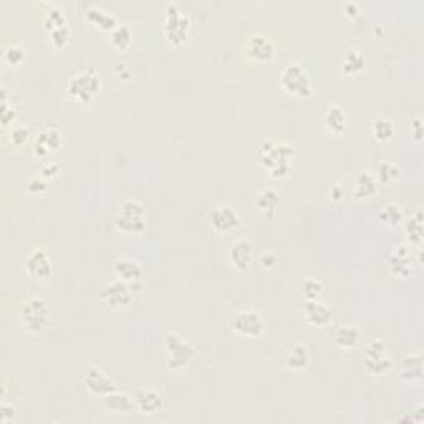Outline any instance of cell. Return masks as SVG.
I'll list each match as a JSON object with an SVG mask.
<instances>
[{
	"instance_id": "obj_1",
	"label": "cell",
	"mask_w": 424,
	"mask_h": 424,
	"mask_svg": "<svg viewBox=\"0 0 424 424\" xmlns=\"http://www.w3.org/2000/svg\"><path fill=\"white\" fill-rule=\"evenodd\" d=\"M52 309L47 298L40 295H30L22 302L20 306V322L25 330L32 333H42L50 323Z\"/></svg>"
},
{
	"instance_id": "obj_2",
	"label": "cell",
	"mask_w": 424,
	"mask_h": 424,
	"mask_svg": "<svg viewBox=\"0 0 424 424\" xmlns=\"http://www.w3.org/2000/svg\"><path fill=\"white\" fill-rule=\"evenodd\" d=\"M164 355H166V366L171 371H181L191 365L196 358L197 350L188 338L179 333L169 332L164 337Z\"/></svg>"
},
{
	"instance_id": "obj_3",
	"label": "cell",
	"mask_w": 424,
	"mask_h": 424,
	"mask_svg": "<svg viewBox=\"0 0 424 424\" xmlns=\"http://www.w3.org/2000/svg\"><path fill=\"white\" fill-rule=\"evenodd\" d=\"M163 30L164 37L171 45L179 47L188 40L189 30H191V17L181 9L175 2H169L164 7L163 15Z\"/></svg>"
},
{
	"instance_id": "obj_4",
	"label": "cell",
	"mask_w": 424,
	"mask_h": 424,
	"mask_svg": "<svg viewBox=\"0 0 424 424\" xmlns=\"http://www.w3.org/2000/svg\"><path fill=\"white\" fill-rule=\"evenodd\" d=\"M115 224L116 229L126 236H140L148 227L146 208L135 199L124 201L116 212Z\"/></svg>"
},
{
	"instance_id": "obj_5",
	"label": "cell",
	"mask_w": 424,
	"mask_h": 424,
	"mask_svg": "<svg viewBox=\"0 0 424 424\" xmlns=\"http://www.w3.org/2000/svg\"><path fill=\"white\" fill-rule=\"evenodd\" d=\"M282 90L295 98H309L313 93V82L309 71L300 63H289L280 74Z\"/></svg>"
},
{
	"instance_id": "obj_6",
	"label": "cell",
	"mask_w": 424,
	"mask_h": 424,
	"mask_svg": "<svg viewBox=\"0 0 424 424\" xmlns=\"http://www.w3.org/2000/svg\"><path fill=\"white\" fill-rule=\"evenodd\" d=\"M100 90H102V78L91 68L78 71L68 82V95L76 103L88 104L96 98Z\"/></svg>"
},
{
	"instance_id": "obj_7",
	"label": "cell",
	"mask_w": 424,
	"mask_h": 424,
	"mask_svg": "<svg viewBox=\"0 0 424 424\" xmlns=\"http://www.w3.org/2000/svg\"><path fill=\"white\" fill-rule=\"evenodd\" d=\"M416 265H421V249L410 244H399L388 257V267L399 278H410Z\"/></svg>"
},
{
	"instance_id": "obj_8",
	"label": "cell",
	"mask_w": 424,
	"mask_h": 424,
	"mask_svg": "<svg viewBox=\"0 0 424 424\" xmlns=\"http://www.w3.org/2000/svg\"><path fill=\"white\" fill-rule=\"evenodd\" d=\"M361 363L363 368L368 371L371 377H383L393 368V360H391L385 342L381 338H373L366 343Z\"/></svg>"
},
{
	"instance_id": "obj_9",
	"label": "cell",
	"mask_w": 424,
	"mask_h": 424,
	"mask_svg": "<svg viewBox=\"0 0 424 424\" xmlns=\"http://www.w3.org/2000/svg\"><path fill=\"white\" fill-rule=\"evenodd\" d=\"M140 284H131V282H124L121 278H113L110 284L102 290L103 302L113 310H123L128 309L129 305L135 302L136 293L140 292Z\"/></svg>"
},
{
	"instance_id": "obj_10",
	"label": "cell",
	"mask_w": 424,
	"mask_h": 424,
	"mask_svg": "<svg viewBox=\"0 0 424 424\" xmlns=\"http://www.w3.org/2000/svg\"><path fill=\"white\" fill-rule=\"evenodd\" d=\"M264 155H262L260 163L264 164L265 168L269 169L270 176L274 179H282L289 175L290 171V153H292V148L289 144H282V143H264Z\"/></svg>"
},
{
	"instance_id": "obj_11",
	"label": "cell",
	"mask_w": 424,
	"mask_h": 424,
	"mask_svg": "<svg viewBox=\"0 0 424 424\" xmlns=\"http://www.w3.org/2000/svg\"><path fill=\"white\" fill-rule=\"evenodd\" d=\"M43 27H45L48 37L55 47L62 48L67 45L68 38H70V25H68V20L58 5L48 3V10L43 17Z\"/></svg>"
},
{
	"instance_id": "obj_12",
	"label": "cell",
	"mask_w": 424,
	"mask_h": 424,
	"mask_svg": "<svg viewBox=\"0 0 424 424\" xmlns=\"http://www.w3.org/2000/svg\"><path fill=\"white\" fill-rule=\"evenodd\" d=\"M232 332L245 338H258L265 330V323L257 310H239L231 317Z\"/></svg>"
},
{
	"instance_id": "obj_13",
	"label": "cell",
	"mask_w": 424,
	"mask_h": 424,
	"mask_svg": "<svg viewBox=\"0 0 424 424\" xmlns=\"http://www.w3.org/2000/svg\"><path fill=\"white\" fill-rule=\"evenodd\" d=\"M83 383H85V388H87L88 393L96 398H104L110 393H113V391L118 390L115 379H113L107 371L98 368L96 365L88 366L87 371H85Z\"/></svg>"
},
{
	"instance_id": "obj_14",
	"label": "cell",
	"mask_w": 424,
	"mask_h": 424,
	"mask_svg": "<svg viewBox=\"0 0 424 424\" xmlns=\"http://www.w3.org/2000/svg\"><path fill=\"white\" fill-rule=\"evenodd\" d=\"M209 222L214 227V231L225 234L236 231L241 225V216L232 205L229 204H217L214 205L209 212Z\"/></svg>"
},
{
	"instance_id": "obj_15",
	"label": "cell",
	"mask_w": 424,
	"mask_h": 424,
	"mask_svg": "<svg viewBox=\"0 0 424 424\" xmlns=\"http://www.w3.org/2000/svg\"><path fill=\"white\" fill-rule=\"evenodd\" d=\"M245 52L249 58L258 63H267L276 56V43L265 34H254L245 43Z\"/></svg>"
},
{
	"instance_id": "obj_16",
	"label": "cell",
	"mask_w": 424,
	"mask_h": 424,
	"mask_svg": "<svg viewBox=\"0 0 424 424\" xmlns=\"http://www.w3.org/2000/svg\"><path fill=\"white\" fill-rule=\"evenodd\" d=\"M131 397L133 401H135V408L143 414H157L159 411H163L164 408L163 397H161L156 390H153V388H138V390H135V393H133Z\"/></svg>"
},
{
	"instance_id": "obj_17",
	"label": "cell",
	"mask_w": 424,
	"mask_h": 424,
	"mask_svg": "<svg viewBox=\"0 0 424 424\" xmlns=\"http://www.w3.org/2000/svg\"><path fill=\"white\" fill-rule=\"evenodd\" d=\"M27 272L30 274L32 278L35 280H45V278H50L52 274H54V265H52L50 257L45 250L42 249H35L28 254L27 257Z\"/></svg>"
},
{
	"instance_id": "obj_18",
	"label": "cell",
	"mask_w": 424,
	"mask_h": 424,
	"mask_svg": "<svg viewBox=\"0 0 424 424\" xmlns=\"http://www.w3.org/2000/svg\"><path fill=\"white\" fill-rule=\"evenodd\" d=\"M399 378H401V381L410 383V385H419L423 381L424 368L421 351L410 353L403 358L401 363H399Z\"/></svg>"
},
{
	"instance_id": "obj_19",
	"label": "cell",
	"mask_w": 424,
	"mask_h": 424,
	"mask_svg": "<svg viewBox=\"0 0 424 424\" xmlns=\"http://www.w3.org/2000/svg\"><path fill=\"white\" fill-rule=\"evenodd\" d=\"M113 274L116 278L131 284H140L143 278V267L136 258L131 257H116L111 264Z\"/></svg>"
},
{
	"instance_id": "obj_20",
	"label": "cell",
	"mask_w": 424,
	"mask_h": 424,
	"mask_svg": "<svg viewBox=\"0 0 424 424\" xmlns=\"http://www.w3.org/2000/svg\"><path fill=\"white\" fill-rule=\"evenodd\" d=\"M62 146V135L56 128H47L38 133L34 143V151L38 157H48Z\"/></svg>"
},
{
	"instance_id": "obj_21",
	"label": "cell",
	"mask_w": 424,
	"mask_h": 424,
	"mask_svg": "<svg viewBox=\"0 0 424 424\" xmlns=\"http://www.w3.org/2000/svg\"><path fill=\"white\" fill-rule=\"evenodd\" d=\"M229 260L241 272H245L254 260V247L249 241L237 239L229 247Z\"/></svg>"
},
{
	"instance_id": "obj_22",
	"label": "cell",
	"mask_w": 424,
	"mask_h": 424,
	"mask_svg": "<svg viewBox=\"0 0 424 424\" xmlns=\"http://www.w3.org/2000/svg\"><path fill=\"white\" fill-rule=\"evenodd\" d=\"M305 317L306 322L317 328H323V326L330 325L332 322V310L328 309L323 302L315 298V300H306L305 304Z\"/></svg>"
},
{
	"instance_id": "obj_23",
	"label": "cell",
	"mask_w": 424,
	"mask_h": 424,
	"mask_svg": "<svg viewBox=\"0 0 424 424\" xmlns=\"http://www.w3.org/2000/svg\"><path fill=\"white\" fill-rule=\"evenodd\" d=\"M360 340H361V333L357 325L345 323V325H340L337 330H335L333 343L340 350L357 348V346L360 345Z\"/></svg>"
},
{
	"instance_id": "obj_24",
	"label": "cell",
	"mask_w": 424,
	"mask_h": 424,
	"mask_svg": "<svg viewBox=\"0 0 424 424\" xmlns=\"http://www.w3.org/2000/svg\"><path fill=\"white\" fill-rule=\"evenodd\" d=\"M378 179L375 176V172L371 171H361L357 177V183H355L353 196L355 199H370L375 194L378 192Z\"/></svg>"
},
{
	"instance_id": "obj_25",
	"label": "cell",
	"mask_w": 424,
	"mask_h": 424,
	"mask_svg": "<svg viewBox=\"0 0 424 424\" xmlns=\"http://www.w3.org/2000/svg\"><path fill=\"white\" fill-rule=\"evenodd\" d=\"M85 15H87L88 22L93 23L95 27H98L100 30L104 32H111L113 28L118 25V19L115 17V15L111 14V12L102 9V7H96V5H90L85 12Z\"/></svg>"
},
{
	"instance_id": "obj_26",
	"label": "cell",
	"mask_w": 424,
	"mask_h": 424,
	"mask_svg": "<svg viewBox=\"0 0 424 424\" xmlns=\"http://www.w3.org/2000/svg\"><path fill=\"white\" fill-rule=\"evenodd\" d=\"M310 360H312V355H310L309 346L304 343H297L287 355V366L292 371H304L310 365Z\"/></svg>"
},
{
	"instance_id": "obj_27",
	"label": "cell",
	"mask_w": 424,
	"mask_h": 424,
	"mask_svg": "<svg viewBox=\"0 0 424 424\" xmlns=\"http://www.w3.org/2000/svg\"><path fill=\"white\" fill-rule=\"evenodd\" d=\"M366 68V56L358 48H351L345 54L342 60V70L343 74L348 76H355L361 74Z\"/></svg>"
},
{
	"instance_id": "obj_28",
	"label": "cell",
	"mask_w": 424,
	"mask_h": 424,
	"mask_svg": "<svg viewBox=\"0 0 424 424\" xmlns=\"http://www.w3.org/2000/svg\"><path fill=\"white\" fill-rule=\"evenodd\" d=\"M104 406H107L108 411L111 413H129V411L136 410L135 401H133V397L123 393V391H113V393L104 397Z\"/></svg>"
},
{
	"instance_id": "obj_29",
	"label": "cell",
	"mask_w": 424,
	"mask_h": 424,
	"mask_svg": "<svg viewBox=\"0 0 424 424\" xmlns=\"http://www.w3.org/2000/svg\"><path fill=\"white\" fill-rule=\"evenodd\" d=\"M405 236L408 239V244L413 245V247L421 249V244H423V214L421 211H416L413 216L406 221Z\"/></svg>"
},
{
	"instance_id": "obj_30",
	"label": "cell",
	"mask_w": 424,
	"mask_h": 424,
	"mask_svg": "<svg viewBox=\"0 0 424 424\" xmlns=\"http://www.w3.org/2000/svg\"><path fill=\"white\" fill-rule=\"evenodd\" d=\"M323 123L330 133H343L346 129V113L338 104H332L323 115Z\"/></svg>"
},
{
	"instance_id": "obj_31",
	"label": "cell",
	"mask_w": 424,
	"mask_h": 424,
	"mask_svg": "<svg viewBox=\"0 0 424 424\" xmlns=\"http://www.w3.org/2000/svg\"><path fill=\"white\" fill-rule=\"evenodd\" d=\"M378 219L381 224L388 225V227H397L405 219V214H403L401 205L394 204V203H388L379 209L378 212Z\"/></svg>"
},
{
	"instance_id": "obj_32",
	"label": "cell",
	"mask_w": 424,
	"mask_h": 424,
	"mask_svg": "<svg viewBox=\"0 0 424 424\" xmlns=\"http://www.w3.org/2000/svg\"><path fill=\"white\" fill-rule=\"evenodd\" d=\"M278 203H280V196H278V192L272 188L262 189L256 196V208L262 212L274 214L278 208Z\"/></svg>"
},
{
	"instance_id": "obj_33",
	"label": "cell",
	"mask_w": 424,
	"mask_h": 424,
	"mask_svg": "<svg viewBox=\"0 0 424 424\" xmlns=\"http://www.w3.org/2000/svg\"><path fill=\"white\" fill-rule=\"evenodd\" d=\"M371 133H373V138L379 143H388V141L394 138L397 128H394L393 121L388 118H377L371 124Z\"/></svg>"
},
{
	"instance_id": "obj_34",
	"label": "cell",
	"mask_w": 424,
	"mask_h": 424,
	"mask_svg": "<svg viewBox=\"0 0 424 424\" xmlns=\"http://www.w3.org/2000/svg\"><path fill=\"white\" fill-rule=\"evenodd\" d=\"M375 176H377L379 184H394L401 176V171H399L398 164L391 163V161H381V163H378Z\"/></svg>"
},
{
	"instance_id": "obj_35",
	"label": "cell",
	"mask_w": 424,
	"mask_h": 424,
	"mask_svg": "<svg viewBox=\"0 0 424 424\" xmlns=\"http://www.w3.org/2000/svg\"><path fill=\"white\" fill-rule=\"evenodd\" d=\"M110 38L113 45L121 52H126L128 48L131 47V30H129V27L124 25V23H118V25L113 28L110 32Z\"/></svg>"
},
{
	"instance_id": "obj_36",
	"label": "cell",
	"mask_w": 424,
	"mask_h": 424,
	"mask_svg": "<svg viewBox=\"0 0 424 424\" xmlns=\"http://www.w3.org/2000/svg\"><path fill=\"white\" fill-rule=\"evenodd\" d=\"M2 60L5 65H10V67H17L25 60V50H23L22 45L19 43H10L3 48L2 52Z\"/></svg>"
},
{
	"instance_id": "obj_37",
	"label": "cell",
	"mask_w": 424,
	"mask_h": 424,
	"mask_svg": "<svg viewBox=\"0 0 424 424\" xmlns=\"http://www.w3.org/2000/svg\"><path fill=\"white\" fill-rule=\"evenodd\" d=\"M302 290H304V297L306 300H315L323 292V282L318 280V278L310 277L304 282V289Z\"/></svg>"
},
{
	"instance_id": "obj_38",
	"label": "cell",
	"mask_w": 424,
	"mask_h": 424,
	"mask_svg": "<svg viewBox=\"0 0 424 424\" xmlns=\"http://www.w3.org/2000/svg\"><path fill=\"white\" fill-rule=\"evenodd\" d=\"M48 183H50V181L48 179H45V177H43L42 175H38V176H34L32 177L30 181H28V184H27V189L28 191H30L32 194H40V192H45L47 189H48Z\"/></svg>"
},
{
	"instance_id": "obj_39",
	"label": "cell",
	"mask_w": 424,
	"mask_h": 424,
	"mask_svg": "<svg viewBox=\"0 0 424 424\" xmlns=\"http://www.w3.org/2000/svg\"><path fill=\"white\" fill-rule=\"evenodd\" d=\"M9 138L14 144H17V146H22V144H25L28 138H30V133H28L27 128H22V126L12 128V131L9 133Z\"/></svg>"
},
{
	"instance_id": "obj_40",
	"label": "cell",
	"mask_w": 424,
	"mask_h": 424,
	"mask_svg": "<svg viewBox=\"0 0 424 424\" xmlns=\"http://www.w3.org/2000/svg\"><path fill=\"white\" fill-rule=\"evenodd\" d=\"M60 172V164L56 163V161H47L45 164H43L42 166V172H40V175H42L43 177H45V179H54V177L58 175Z\"/></svg>"
},
{
	"instance_id": "obj_41",
	"label": "cell",
	"mask_w": 424,
	"mask_h": 424,
	"mask_svg": "<svg viewBox=\"0 0 424 424\" xmlns=\"http://www.w3.org/2000/svg\"><path fill=\"white\" fill-rule=\"evenodd\" d=\"M258 260H260V265L264 269H274L277 265L278 257H277L276 252H272V250H267V252H264L260 257H258Z\"/></svg>"
},
{
	"instance_id": "obj_42",
	"label": "cell",
	"mask_w": 424,
	"mask_h": 424,
	"mask_svg": "<svg viewBox=\"0 0 424 424\" xmlns=\"http://www.w3.org/2000/svg\"><path fill=\"white\" fill-rule=\"evenodd\" d=\"M411 128H413V138L416 143H421L423 141V120L421 116H416L413 124H411Z\"/></svg>"
},
{
	"instance_id": "obj_43",
	"label": "cell",
	"mask_w": 424,
	"mask_h": 424,
	"mask_svg": "<svg viewBox=\"0 0 424 424\" xmlns=\"http://www.w3.org/2000/svg\"><path fill=\"white\" fill-rule=\"evenodd\" d=\"M15 416V408L9 406L7 403H2V423L9 424L10 421H14Z\"/></svg>"
},
{
	"instance_id": "obj_44",
	"label": "cell",
	"mask_w": 424,
	"mask_h": 424,
	"mask_svg": "<svg viewBox=\"0 0 424 424\" xmlns=\"http://www.w3.org/2000/svg\"><path fill=\"white\" fill-rule=\"evenodd\" d=\"M330 197L335 201V203H340V201L345 199V191L340 184H335L332 189H330Z\"/></svg>"
},
{
	"instance_id": "obj_45",
	"label": "cell",
	"mask_w": 424,
	"mask_h": 424,
	"mask_svg": "<svg viewBox=\"0 0 424 424\" xmlns=\"http://www.w3.org/2000/svg\"><path fill=\"white\" fill-rule=\"evenodd\" d=\"M345 12H346V15H348V17H357L358 14H360V5H358L357 2H346L345 3Z\"/></svg>"
}]
</instances>
